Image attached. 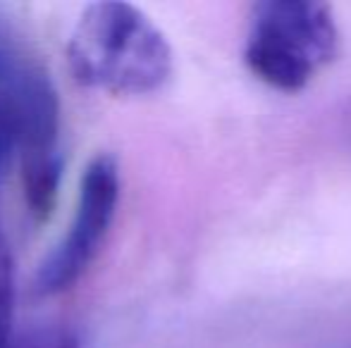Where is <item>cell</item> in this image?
<instances>
[{"label": "cell", "instance_id": "cell-2", "mask_svg": "<svg viewBox=\"0 0 351 348\" xmlns=\"http://www.w3.org/2000/svg\"><path fill=\"white\" fill-rule=\"evenodd\" d=\"M332 8L318 0H263L254 5L244 62L263 84L285 93L308 86L337 57Z\"/></svg>", "mask_w": 351, "mask_h": 348}, {"label": "cell", "instance_id": "cell-3", "mask_svg": "<svg viewBox=\"0 0 351 348\" xmlns=\"http://www.w3.org/2000/svg\"><path fill=\"white\" fill-rule=\"evenodd\" d=\"M60 101L38 62L0 46V181L62 163L58 150Z\"/></svg>", "mask_w": 351, "mask_h": 348}, {"label": "cell", "instance_id": "cell-1", "mask_svg": "<svg viewBox=\"0 0 351 348\" xmlns=\"http://www.w3.org/2000/svg\"><path fill=\"white\" fill-rule=\"evenodd\" d=\"M67 67L77 84L108 96H151L175 70L170 41L132 3H91L67 41Z\"/></svg>", "mask_w": 351, "mask_h": 348}, {"label": "cell", "instance_id": "cell-4", "mask_svg": "<svg viewBox=\"0 0 351 348\" xmlns=\"http://www.w3.org/2000/svg\"><path fill=\"white\" fill-rule=\"evenodd\" d=\"M120 165L110 153H101L86 165L79 181L74 217L58 241L43 258L34 279L38 296H60L77 286L88 269L101 258L106 241L120 208Z\"/></svg>", "mask_w": 351, "mask_h": 348}, {"label": "cell", "instance_id": "cell-5", "mask_svg": "<svg viewBox=\"0 0 351 348\" xmlns=\"http://www.w3.org/2000/svg\"><path fill=\"white\" fill-rule=\"evenodd\" d=\"M3 184V181H0ZM14 336V258L0 219V348Z\"/></svg>", "mask_w": 351, "mask_h": 348}, {"label": "cell", "instance_id": "cell-6", "mask_svg": "<svg viewBox=\"0 0 351 348\" xmlns=\"http://www.w3.org/2000/svg\"><path fill=\"white\" fill-rule=\"evenodd\" d=\"M5 348H84V339L74 327L38 325L14 332Z\"/></svg>", "mask_w": 351, "mask_h": 348}]
</instances>
